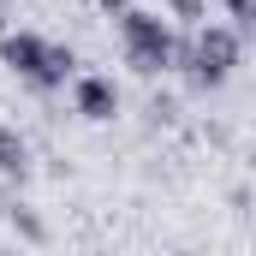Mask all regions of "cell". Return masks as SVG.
Masks as SVG:
<instances>
[{
  "label": "cell",
  "instance_id": "6da1fadb",
  "mask_svg": "<svg viewBox=\"0 0 256 256\" xmlns=\"http://www.w3.org/2000/svg\"><path fill=\"white\" fill-rule=\"evenodd\" d=\"M120 48H126V66L137 78H161V72H173L179 36H173V24H167L161 12L131 6V12H120Z\"/></svg>",
  "mask_w": 256,
  "mask_h": 256
},
{
  "label": "cell",
  "instance_id": "7a4b0ae2",
  "mask_svg": "<svg viewBox=\"0 0 256 256\" xmlns=\"http://www.w3.org/2000/svg\"><path fill=\"white\" fill-rule=\"evenodd\" d=\"M72 114L90 120V126L120 120V84L102 78V72H78V78H72Z\"/></svg>",
  "mask_w": 256,
  "mask_h": 256
},
{
  "label": "cell",
  "instance_id": "3957f363",
  "mask_svg": "<svg viewBox=\"0 0 256 256\" xmlns=\"http://www.w3.org/2000/svg\"><path fill=\"white\" fill-rule=\"evenodd\" d=\"M48 48H54V42H48V36H36V30H6V36H0V66H6V72H18L24 84H36V78H42V66H48Z\"/></svg>",
  "mask_w": 256,
  "mask_h": 256
},
{
  "label": "cell",
  "instance_id": "277c9868",
  "mask_svg": "<svg viewBox=\"0 0 256 256\" xmlns=\"http://www.w3.org/2000/svg\"><path fill=\"white\" fill-rule=\"evenodd\" d=\"M0 179L6 185H24L30 179V143H24V131L6 126V120H0Z\"/></svg>",
  "mask_w": 256,
  "mask_h": 256
},
{
  "label": "cell",
  "instance_id": "5b68a950",
  "mask_svg": "<svg viewBox=\"0 0 256 256\" xmlns=\"http://www.w3.org/2000/svg\"><path fill=\"white\" fill-rule=\"evenodd\" d=\"M66 78H78V54H72L66 42H54V48H48V66H42V78H36L30 90H42V96H48V90H60Z\"/></svg>",
  "mask_w": 256,
  "mask_h": 256
},
{
  "label": "cell",
  "instance_id": "8992f818",
  "mask_svg": "<svg viewBox=\"0 0 256 256\" xmlns=\"http://www.w3.org/2000/svg\"><path fill=\"white\" fill-rule=\"evenodd\" d=\"M6 220H12V232H18L24 244H48V226H42V214H36L30 202H18V196H12V208H6Z\"/></svg>",
  "mask_w": 256,
  "mask_h": 256
},
{
  "label": "cell",
  "instance_id": "52a82bcc",
  "mask_svg": "<svg viewBox=\"0 0 256 256\" xmlns=\"http://www.w3.org/2000/svg\"><path fill=\"white\" fill-rule=\"evenodd\" d=\"M167 12L185 18V24H202V18H208V0H167Z\"/></svg>",
  "mask_w": 256,
  "mask_h": 256
},
{
  "label": "cell",
  "instance_id": "ba28073f",
  "mask_svg": "<svg viewBox=\"0 0 256 256\" xmlns=\"http://www.w3.org/2000/svg\"><path fill=\"white\" fill-rule=\"evenodd\" d=\"M226 12H232V24L244 36H256V0H226Z\"/></svg>",
  "mask_w": 256,
  "mask_h": 256
},
{
  "label": "cell",
  "instance_id": "9c48e42d",
  "mask_svg": "<svg viewBox=\"0 0 256 256\" xmlns=\"http://www.w3.org/2000/svg\"><path fill=\"white\" fill-rule=\"evenodd\" d=\"M102 12H114V18H120V12H131V0H102Z\"/></svg>",
  "mask_w": 256,
  "mask_h": 256
}]
</instances>
